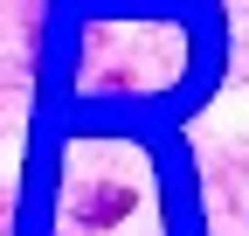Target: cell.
<instances>
[{
    "label": "cell",
    "instance_id": "1",
    "mask_svg": "<svg viewBox=\"0 0 249 236\" xmlns=\"http://www.w3.org/2000/svg\"><path fill=\"white\" fill-rule=\"evenodd\" d=\"M132 201H139L132 188H111V181H104V188L76 195V216H83L90 229H111V222H124V216H132Z\"/></svg>",
    "mask_w": 249,
    "mask_h": 236
}]
</instances>
